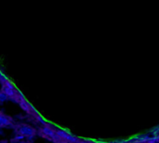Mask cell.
Returning <instances> with one entry per match:
<instances>
[{
    "label": "cell",
    "instance_id": "obj_1",
    "mask_svg": "<svg viewBox=\"0 0 159 143\" xmlns=\"http://www.w3.org/2000/svg\"><path fill=\"white\" fill-rule=\"evenodd\" d=\"M1 85H2L1 91L3 93H5L11 100H12L16 103H19L25 97L9 79H7L3 83H1Z\"/></svg>",
    "mask_w": 159,
    "mask_h": 143
},
{
    "label": "cell",
    "instance_id": "obj_2",
    "mask_svg": "<svg viewBox=\"0 0 159 143\" xmlns=\"http://www.w3.org/2000/svg\"><path fill=\"white\" fill-rule=\"evenodd\" d=\"M16 132L19 135H22L24 136H27L28 138L34 137L37 134V131L35 130V128L31 127L30 125L27 124H20L17 126L16 128Z\"/></svg>",
    "mask_w": 159,
    "mask_h": 143
},
{
    "label": "cell",
    "instance_id": "obj_5",
    "mask_svg": "<svg viewBox=\"0 0 159 143\" xmlns=\"http://www.w3.org/2000/svg\"><path fill=\"white\" fill-rule=\"evenodd\" d=\"M18 104H19L20 107H21L25 112H27L28 114H31V115H32V114H34V113L36 112L35 109H33V107L29 104V102H28L25 97H24Z\"/></svg>",
    "mask_w": 159,
    "mask_h": 143
},
{
    "label": "cell",
    "instance_id": "obj_3",
    "mask_svg": "<svg viewBox=\"0 0 159 143\" xmlns=\"http://www.w3.org/2000/svg\"><path fill=\"white\" fill-rule=\"evenodd\" d=\"M56 133L60 137H62L64 140H66V143H79V141H80V139L78 137H75V136H71L70 134L65 132L64 130L58 129V130H56Z\"/></svg>",
    "mask_w": 159,
    "mask_h": 143
},
{
    "label": "cell",
    "instance_id": "obj_8",
    "mask_svg": "<svg viewBox=\"0 0 159 143\" xmlns=\"http://www.w3.org/2000/svg\"><path fill=\"white\" fill-rule=\"evenodd\" d=\"M79 143H96V142L91 141V140H81V139H80Z\"/></svg>",
    "mask_w": 159,
    "mask_h": 143
},
{
    "label": "cell",
    "instance_id": "obj_10",
    "mask_svg": "<svg viewBox=\"0 0 159 143\" xmlns=\"http://www.w3.org/2000/svg\"><path fill=\"white\" fill-rule=\"evenodd\" d=\"M19 143H26V142H20V141H19Z\"/></svg>",
    "mask_w": 159,
    "mask_h": 143
},
{
    "label": "cell",
    "instance_id": "obj_4",
    "mask_svg": "<svg viewBox=\"0 0 159 143\" xmlns=\"http://www.w3.org/2000/svg\"><path fill=\"white\" fill-rule=\"evenodd\" d=\"M13 125V120L10 116L0 111V127H10Z\"/></svg>",
    "mask_w": 159,
    "mask_h": 143
},
{
    "label": "cell",
    "instance_id": "obj_6",
    "mask_svg": "<svg viewBox=\"0 0 159 143\" xmlns=\"http://www.w3.org/2000/svg\"><path fill=\"white\" fill-rule=\"evenodd\" d=\"M10 98H9V96L5 94V93H3L2 91H0V103H2V102H4V101H7V100H9Z\"/></svg>",
    "mask_w": 159,
    "mask_h": 143
},
{
    "label": "cell",
    "instance_id": "obj_9",
    "mask_svg": "<svg viewBox=\"0 0 159 143\" xmlns=\"http://www.w3.org/2000/svg\"><path fill=\"white\" fill-rule=\"evenodd\" d=\"M134 143H148V142H147V138H145L144 140L140 139V140H139V141H136V142H134Z\"/></svg>",
    "mask_w": 159,
    "mask_h": 143
},
{
    "label": "cell",
    "instance_id": "obj_7",
    "mask_svg": "<svg viewBox=\"0 0 159 143\" xmlns=\"http://www.w3.org/2000/svg\"><path fill=\"white\" fill-rule=\"evenodd\" d=\"M7 79H8V78H7L6 76H4L1 72H0V83H3Z\"/></svg>",
    "mask_w": 159,
    "mask_h": 143
}]
</instances>
